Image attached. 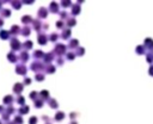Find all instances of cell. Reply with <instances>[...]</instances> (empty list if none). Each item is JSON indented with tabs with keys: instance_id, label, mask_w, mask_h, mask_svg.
Wrapping results in <instances>:
<instances>
[{
	"instance_id": "cell-35",
	"label": "cell",
	"mask_w": 153,
	"mask_h": 124,
	"mask_svg": "<svg viewBox=\"0 0 153 124\" xmlns=\"http://www.w3.org/2000/svg\"><path fill=\"white\" fill-rule=\"evenodd\" d=\"M66 57H67V60H74L75 53H67V54H66Z\"/></svg>"
},
{
	"instance_id": "cell-27",
	"label": "cell",
	"mask_w": 153,
	"mask_h": 124,
	"mask_svg": "<svg viewBox=\"0 0 153 124\" xmlns=\"http://www.w3.org/2000/svg\"><path fill=\"white\" fill-rule=\"evenodd\" d=\"M67 26H69V28H72V26H74L76 24V22H75V19L74 18H67Z\"/></svg>"
},
{
	"instance_id": "cell-54",
	"label": "cell",
	"mask_w": 153,
	"mask_h": 124,
	"mask_svg": "<svg viewBox=\"0 0 153 124\" xmlns=\"http://www.w3.org/2000/svg\"><path fill=\"white\" fill-rule=\"evenodd\" d=\"M0 10H1V4H0Z\"/></svg>"
},
{
	"instance_id": "cell-45",
	"label": "cell",
	"mask_w": 153,
	"mask_h": 124,
	"mask_svg": "<svg viewBox=\"0 0 153 124\" xmlns=\"http://www.w3.org/2000/svg\"><path fill=\"white\" fill-rule=\"evenodd\" d=\"M60 17H61V19H65L67 17V13H66L65 11H62V12H60Z\"/></svg>"
},
{
	"instance_id": "cell-48",
	"label": "cell",
	"mask_w": 153,
	"mask_h": 124,
	"mask_svg": "<svg viewBox=\"0 0 153 124\" xmlns=\"http://www.w3.org/2000/svg\"><path fill=\"white\" fill-rule=\"evenodd\" d=\"M69 117L73 119V118H75V117H76V113H74V112H73V113H71V115H69Z\"/></svg>"
},
{
	"instance_id": "cell-16",
	"label": "cell",
	"mask_w": 153,
	"mask_h": 124,
	"mask_svg": "<svg viewBox=\"0 0 153 124\" xmlns=\"http://www.w3.org/2000/svg\"><path fill=\"white\" fill-rule=\"evenodd\" d=\"M32 24H34V29L36 30V31H40L41 28H42V23H41L38 19H35L34 22H32Z\"/></svg>"
},
{
	"instance_id": "cell-36",
	"label": "cell",
	"mask_w": 153,
	"mask_h": 124,
	"mask_svg": "<svg viewBox=\"0 0 153 124\" xmlns=\"http://www.w3.org/2000/svg\"><path fill=\"white\" fill-rule=\"evenodd\" d=\"M37 122H38V118L35 117V116H32L31 118L29 119V124H37Z\"/></svg>"
},
{
	"instance_id": "cell-53",
	"label": "cell",
	"mask_w": 153,
	"mask_h": 124,
	"mask_svg": "<svg viewBox=\"0 0 153 124\" xmlns=\"http://www.w3.org/2000/svg\"><path fill=\"white\" fill-rule=\"evenodd\" d=\"M71 124H78V123H76V122H72V123H71Z\"/></svg>"
},
{
	"instance_id": "cell-17",
	"label": "cell",
	"mask_w": 153,
	"mask_h": 124,
	"mask_svg": "<svg viewBox=\"0 0 153 124\" xmlns=\"http://www.w3.org/2000/svg\"><path fill=\"white\" fill-rule=\"evenodd\" d=\"M0 38H1V39H9L10 38V31L1 30V31H0Z\"/></svg>"
},
{
	"instance_id": "cell-7",
	"label": "cell",
	"mask_w": 153,
	"mask_h": 124,
	"mask_svg": "<svg viewBox=\"0 0 153 124\" xmlns=\"http://www.w3.org/2000/svg\"><path fill=\"white\" fill-rule=\"evenodd\" d=\"M23 87H24V84H19V82L14 84V86H13V92H14V93H17V94L22 93Z\"/></svg>"
},
{
	"instance_id": "cell-43",
	"label": "cell",
	"mask_w": 153,
	"mask_h": 124,
	"mask_svg": "<svg viewBox=\"0 0 153 124\" xmlns=\"http://www.w3.org/2000/svg\"><path fill=\"white\" fill-rule=\"evenodd\" d=\"M9 117H10L9 113H6V112H4V113H3V119H4V120H6V122H7V120H9Z\"/></svg>"
},
{
	"instance_id": "cell-49",
	"label": "cell",
	"mask_w": 153,
	"mask_h": 124,
	"mask_svg": "<svg viewBox=\"0 0 153 124\" xmlns=\"http://www.w3.org/2000/svg\"><path fill=\"white\" fill-rule=\"evenodd\" d=\"M47 29H49V25L48 24H44L43 25V30H47Z\"/></svg>"
},
{
	"instance_id": "cell-14",
	"label": "cell",
	"mask_w": 153,
	"mask_h": 124,
	"mask_svg": "<svg viewBox=\"0 0 153 124\" xmlns=\"http://www.w3.org/2000/svg\"><path fill=\"white\" fill-rule=\"evenodd\" d=\"M30 32H31V29L29 28L28 25H25V26L20 30V33H22L23 36H29V35H30Z\"/></svg>"
},
{
	"instance_id": "cell-42",
	"label": "cell",
	"mask_w": 153,
	"mask_h": 124,
	"mask_svg": "<svg viewBox=\"0 0 153 124\" xmlns=\"http://www.w3.org/2000/svg\"><path fill=\"white\" fill-rule=\"evenodd\" d=\"M61 5H62L63 7H68V6H71V1H66V0H63V1H61Z\"/></svg>"
},
{
	"instance_id": "cell-22",
	"label": "cell",
	"mask_w": 153,
	"mask_h": 124,
	"mask_svg": "<svg viewBox=\"0 0 153 124\" xmlns=\"http://www.w3.org/2000/svg\"><path fill=\"white\" fill-rule=\"evenodd\" d=\"M40 97H41V99H42V100H43V99L47 100V99H49V92H48L47 90H43V91L40 93Z\"/></svg>"
},
{
	"instance_id": "cell-21",
	"label": "cell",
	"mask_w": 153,
	"mask_h": 124,
	"mask_svg": "<svg viewBox=\"0 0 153 124\" xmlns=\"http://www.w3.org/2000/svg\"><path fill=\"white\" fill-rule=\"evenodd\" d=\"M34 22V19L30 17V16H24L22 18V23L23 24H30V23H32Z\"/></svg>"
},
{
	"instance_id": "cell-37",
	"label": "cell",
	"mask_w": 153,
	"mask_h": 124,
	"mask_svg": "<svg viewBox=\"0 0 153 124\" xmlns=\"http://www.w3.org/2000/svg\"><path fill=\"white\" fill-rule=\"evenodd\" d=\"M58 33H52V35H50L49 36V41L50 42H55L56 41V39H58Z\"/></svg>"
},
{
	"instance_id": "cell-11",
	"label": "cell",
	"mask_w": 153,
	"mask_h": 124,
	"mask_svg": "<svg viewBox=\"0 0 153 124\" xmlns=\"http://www.w3.org/2000/svg\"><path fill=\"white\" fill-rule=\"evenodd\" d=\"M53 59H54V55H53L52 53H49V54H45L44 57H43V60H44V62L47 64H50V62L53 61Z\"/></svg>"
},
{
	"instance_id": "cell-44",
	"label": "cell",
	"mask_w": 153,
	"mask_h": 124,
	"mask_svg": "<svg viewBox=\"0 0 153 124\" xmlns=\"http://www.w3.org/2000/svg\"><path fill=\"white\" fill-rule=\"evenodd\" d=\"M31 84V79L30 78H25L24 79V85H30Z\"/></svg>"
},
{
	"instance_id": "cell-32",
	"label": "cell",
	"mask_w": 153,
	"mask_h": 124,
	"mask_svg": "<svg viewBox=\"0 0 153 124\" xmlns=\"http://www.w3.org/2000/svg\"><path fill=\"white\" fill-rule=\"evenodd\" d=\"M35 79H36L37 81H43L44 80V74H42V73H37L36 75H35Z\"/></svg>"
},
{
	"instance_id": "cell-4",
	"label": "cell",
	"mask_w": 153,
	"mask_h": 124,
	"mask_svg": "<svg viewBox=\"0 0 153 124\" xmlns=\"http://www.w3.org/2000/svg\"><path fill=\"white\" fill-rule=\"evenodd\" d=\"M48 39H49V37L47 36L45 33H40V35L37 36V41H38V43H40L41 46H44Z\"/></svg>"
},
{
	"instance_id": "cell-20",
	"label": "cell",
	"mask_w": 153,
	"mask_h": 124,
	"mask_svg": "<svg viewBox=\"0 0 153 124\" xmlns=\"http://www.w3.org/2000/svg\"><path fill=\"white\" fill-rule=\"evenodd\" d=\"M12 103H13V97L12 96H5L4 97V104H7V105H11V104H12Z\"/></svg>"
},
{
	"instance_id": "cell-46",
	"label": "cell",
	"mask_w": 153,
	"mask_h": 124,
	"mask_svg": "<svg viewBox=\"0 0 153 124\" xmlns=\"http://www.w3.org/2000/svg\"><path fill=\"white\" fill-rule=\"evenodd\" d=\"M42 118H43V120H44L47 124H50V123H49V122H50V120H49V119H50L49 117H47V116H42Z\"/></svg>"
},
{
	"instance_id": "cell-51",
	"label": "cell",
	"mask_w": 153,
	"mask_h": 124,
	"mask_svg": "<svg viewBox=\"0 0 153 124\" xmlns=\"http://www.w3.org/2000/svg\"><path fill=\"white\" fill-rule=\"evenodd\" d=\"M0 112H3V113H4V107H3V106H0Z\"/></svg>"
},
{
	"instance_id": "cell-52",
	"label": "cell",
	"mask_w": 153,
	"mask_h": 124,
	"mask_svg": "<svg viewBox=\"0 0 153 124\" xmlns=\"http://www.w3.org/2000/svg\"><path fill=\"white\" fill-rule=\"evenodd\" d=\"M6 124H14V123H13V122H11V123H9V122H7V123H6Z\"/></svg>"
},
{
	"instance_id": "cell-55",
	"label": "cell",
	"mask_w": 153,
	"mask_h": 124,
	"mask_svg": "<svg viewBox=\"0 0 153 124\" xmlns=\"http://www.w3.org/2000/svg\"><path fill=\"white\" fill-rule=\"evenodd\" d=\"M0 124H1V122H0Z\"/></svg>"
},
{
	"instance_id": "cell-30",
	"label": "cell",
	"mask_w": 153,
	"mask_h": 124,
	"mask_svg": "<svg viewBox=\"0 0 153 124\" xmlns=\"http://www.w3.org/2000/svg\"><path fill=\"white\" fill-rule=\"evenodd\" d=\"M78 39H71V42H69V44H68V47L69 48H78Z\"/></svg>"
},
{
	"instance_id": "cell-39",
	"label": "cell",
	"mask_w": 153,
	"mask_h": 124,
	"mask_svg": "<svg viewBox=\"0 0 153 124\" xmlns=\"http://www.w3.org/2000/svg\"><path fill=\"white\" fill-rule=\"evenodd\" d=\"M75 55H79V56L84 55V48H78L75 51Z\"/></svg>"
},
{
	"instance_id": "cell-50",
	"label": "cell",
	"mask_w": 153,
	"mask_h": 124,
	"mask_svg": "<svg viewBox=\"0 0 153 124\" xmlns=\"http://www.w3.org/2000/svg\"><path fill=\"white\" fill-rule=\"evenodd\" d=\"M3 25H4V20L0 18V26H3Z\"/></svg>"
},
{
	"instance_id": "cell-33",
	"label": "cell",
	"mask_w": 153,
	"mask_h": 124,
	"mask_svg": "<svg viewBox=\"0 0 153 124\" xmlns=\"http://www.w3.org/2000/svg\"><path fill=\"white\" fill-rule=\"evenodd\" d=\"M23 47L25 48V49H32V42L31 41H27V42H24V44H23Z\"/></svg>"
},
{
	"instance_id": "cell-6",
	"label": "cell",
	"mask_w": 153,
	"mask_h": 124,
	"mask_svg": "<svg viewBox=\"0 0 153 124\" xmlns=\"http://www.w3.org/2000/svg\"><path fill=\"white\" fill-rule=\"evenodd\" d=\"M37 16H38L40 18H45V17L48 16V9H45V7H40L38 12H37Z\"/></svg>"
},
{
	"instance_id": "cell-26",
	"label": "cell",
	"mask_w": 153,
	"mask_h": 124,
	"mask_svg": "<svg viewBox=\"0 0 153 124\" xmlns=\"http://www.w3.org/2000/svg\"><path fill=\"white\" fill-rule=\"evenodd\" d=\"M48 103H49L50 107H53V109H58V107H59L58 101L55 100V99H49V100H48Z\"/></svg>"
},
{
	"instance_id": "cell-19",
	"label": "cell",
	"mask_w": 153,
	"mask_h": 124,
	"mask_svg": "<svg viewBox=\"0 0 153 124\" xmlns=\"http://www.w3.org/2000/svg\"><path fill=\"white\" fill-rule=\"evenodd\" d=\"M29 110H30V107H29L28 105H24V106H22V107L19 109L18 112H19V115H25V113L29 112Z\"/></svg>"
},
{
	"instance_id": "cell-23",
	"label": "cell",
	"mask_w": 153,
	"mask_h": 124,
	"mask_svg": "<svg viewBox=\"0 0 153 124\" xmlns=\"http://www.w3.org/2000/svg\"><path fill=\"white\" fill-rule=\"evenodd\" d=\"M34 57H35V59H43V57H44V54H43L42 50H36L34 53Z\"/></svg>"
},
{
	"instance_id": "cell-3",
	"label": "cell",
	"mask_w": 153,
	"mask_h": 124,
	"mask_svg": "<svg viewBox=\"0 0 153 124\" xmlns=\"http://www.w3.org/2000/svg\"><path fill=\"white\" fill-rule=\"evenodd\" d=\"M10 46H11V48H12V50L16 51V50H19L20 49V42L18 41V39H16V38H12L11 39V42H10Z\"/></svg>"
},
{
	"instance_id": "cell-47",
	"label": "cell",
	"mask_w": 153,
	"mask_h": 124,
	"mask_svg": "<svg viewBox=\"0 0 153 124\" xmlns=\"http://www.w3.org/2000/svg\"><path fill=\"white\" fill-rule=\"evenodd\" d=\"M58 62H59V66H62V64H63V60H62V59H59Z\"/></svg>"
},
{
	"instance_id": "cell-2",
	"label": "cell",
	"mask_w": 153,
	"mask_h": 124,
	"mask_svg": "<svg viewBox=\"0 0 153 124\" xmlns=\"http://www.w3.org/2000/svg\"><path fill=\"white\" fill-rule=\"evenodd\" d=\"M28 72V68L27 66L24 63H19L17 64V67H16V73L17 74H20V75H25Z\"/></svg>"
},
{
	"instance_id": "cell-5",
	"label": "cell",
	"mask_w": 153,
	"mask_h": 124,
	"mask_svg": "<svg viewBox=\"0 0 153 124\" xmlns=\"http://www.w3.org/2000/svg\"><path fill=\"white\" fill-rule=\"evenodd\" d=\"M43 68H44V67H43V64L41 63V62H32L31 66H30V69H31V70H34V72L42 70Z\"/></svg>"
},
{
	"instance_id": "cell-24",
	"label": "cell",
	"mask_w": 153,
	"mask_h": 124,
	"mask_svg": "<svg viewBox=\"0 0 153 124\" xmlns=\"http://www.w3.org/2000/svg\"><path fill=\"white\" fill-rule=\"evenodd\" d=\"M0 14H1L4 18H6V17H10V16H11V11H10L9 9H3L1 12H0Z\"/></svg>"
},
{
	"instance_id": "cell-13",
	"label": "cell",
	"mask_w": 153,
	"mask_h": 124,
	"mask_svg": "<svg viewBox=\"0 0 153 124\" xmlns=\"http://www.w3.org/2000/svg\"><path fill=\"white\" fill-rule=\"evenodd\" d=\"M49 11L50 12H53V13L59 12V5L56 4V3H52V4L49 5Z\"/></svg>"
},
{
	"instance_id": "cell-40",
	"label": "cell",
	"mask_w": 153,
	"mask_h": 124,
	"mask_svg": "<svg viewBox=\"0 0 153 124\" xmlns=\"http://www.w3.org/2000/svg\"><path fill=\"white\" fill-rule=\"evenodd\" d=\"M63 26H65L63 20H59V22H56V28H58V29H65Z\"/></svg>"
},
{
	"instance_id": "cell-34",
	"label": "cell",
	"mask_w": 153,
	"mask_h": 124,
	"mask_svg": "<svg viewBox=\"0 0 153 124\" xmlns=\"http://www.w3.org/2000/svg\"><path fill=\"white\" fill-rule=\"evenodd\" d=\"M17 103H18L19 105H22V106H24V105H25V99H24V97L19 96L18 98H17Z\"/></svg>"
},
{
	"instance_id": "cell-12",
	"label": "cell",
	"mask_w": 153,
	"mask_h": 124,
	"mask_svg": "<svg viewBox=\"0 0 153 124\" xmlns=\"http://www.w3.org/2000/svg\"><path fill=\"white\" fill-rule=\"evenodd\" d=\"M69 37H71V30H69V29H63L61 38H62V39H68Z\"/></svg>"
},
{
	"instance_id": "cell-9",
	"label": "cell",
	"mask_w": 153,
	"mask_h": 124,
	"mask_svg": "<svg viewBox=\"0 0 153 124\" xmlns=\"http://www.w3.org/2000/svg\"><path fill=\"white\" fill-rule=\"evenodd\" d=\"M20 30H22V29L19 28L18 25H13V26L11 28V30H10V35H13V36H16V35H18L19 32H20Z\"/></svg>"
},
{
	"instance_id": "cell-28",
	"label": "cell",
	"mask_w": 153,
	"mask_h": 124,
	"mask_svg": "<svg viewBox=\"0 0 153 124\" xmlns=\"http://www.w3.org/2000/svg\"><path fill=\"white\" fill-rule=\"evenodd\" d=\"M13 123L14 124H23V123H24V120H23V118H22V116H20V115L16 116V117H14Z\"/></svg>"
},
{
	"instance_id": "cell-38",
	"label": "cell",
	"mask_w": 153,
	"mask_h": 124,
	"mask_svg": "<svg viewBox=\"0 0 153 124\" xmlns=\"http://www.w3.org/2000/svg\"><path fill=\"white\" fill-rule=\"evenodd\" d=\"M38 96H40V94H38V92L34 91V92H31V94H30V98H31V99H34V100H36V99H38V98H37Z\"/></svg>"
},
{
	"instance_id": "cell-18",
	"label": "cell",
	"mask_w": 153,
	"mask_h": 124,
	"mask_svg": "<svg viewBox=\"0 0 153 124\" xmlns=\"http://www.w3.org/2000/svg\"><path fill=\"white\" fill-rule=\"evenodd\" d=\"M79 13H80V6H79V5H73L72 14H73V16H78Z\"/></svg>"
},
{
	"instance_id": "cell-29",
	"label": "cell",
	"mask_w": 153,
	"mask_h": 124,
	"mask_svg": "<svg viewBox=\"0 0 153 124\" xmlns=\"http://www.w3.org/2000/svg\"><path fill=\"white\" fill-rule=\"evenodd\" d=\"M43 104H44V100H42V99H36L34 105H35V107H37V109H38V107H42V106H43Z\"/></svg>"
},
{
	"instance_id": "cell-10",
	"label": "cell",
	"mask_w": 153,
	"mask_h": 124,
	"mask_svg": "<svg viewBox=\"0 0 153 124\" xmlns=\"http://www.w3.org/2000/svg\"><path fill=\"white\" fill-rule=\"evenodd\" d=\"M7 59H9L10 62H17V60H18V56L16 55L13 51H11V53H9V54H7Z\"/></svg>"
},
{
	"instance_id": "cell-8",
	"label": "cell",
	"mask_w": 153,
	"mask_h": 124,
	"mask_svg": "<svg viewBox=\"0 0 153 124\" xmlns=\"http://www.w3.org/2000/svg\"><path fill=\"white\" fill-rule=\"evenodd\" d=\"M18 59H19V61L20 62H27L28 60H29V54H28L27 51H22L20 54H19V56H18Z\"/></svg>"
},
{
	"instance_id": "cell-41",
	"label": "cell",
	"mask_w": 153,
	"mask_h": 124,
	"mask_svg": "<svg viewBox=\"0 0 153 124\" xmlns=\"http://www.w3.org/2000/svg\"><path fill=\"white\" fill-rule=\"evenodd\" d=\"M13 112H14L13 106H9V107H7V110H6V113H9V115H12Z\"/></svg>"
},
{
	"instance_id": "cell-31",
	"label": "cell",
	"mask_w": 153,
	"mask_h": 124,
	"mask_svg": "<svg viewBox=\"0 0 153 124\" xmlns=\"http://www.w3.org/2000/svg\"><path fill=\"white\" fill-rule=\"evenodd\" d=\"M11 4L13 6V9H16V10H19L22 7V3L20 1H11Z\"/></svg>"
},
{
	"instance_id": "cell-15",
	"label": "cell",
	"mask_w": 153,
	"mask_h": 124,
	"mask_svg": "<svg viewBox=\"0 0 153 124\" xmlns=\"http://www.w3.org/2000/svg\"><path fill=\"white\" fill-rule=\"evenodd\" d=\"M65 116H66V115H65L63 112L58 111V112H56V115H55V120H56V122H61V120L65 118Z\"/></svg>"
},
{
	"instance_id": "cell-25",
	"label": "cell",
	"mask_w": 153,
	"mask_h": 124,
	"mask_svg": "<svg viewBox=\"0 0 153 124\" xmlns=\"http://www.w3.org/2000/svg\"><path fill=\"white\" fill-rule=\"evenodd\" d=\"M45 72L49 74H53L55 72V67L53 64H47V67H45Z\"/></svg>"
},
{
	"instance_id": "cell-1",
	"label": "cell",
	"mask_w": 153,
	"mask_h": 124,
	"mask_svg": "<svg viewBox=\"0 0 153 124\" xmlns=\"http://www.w3.org/2000/svg\"><path fill=\"white\" fill-rule=\"evenodd\" d=\"M54 53L56 54V55H59V56L63 55V54L66 53V46H65V44H60V43H58V44L55 46Z\"/></svg>"
}]
</instances>
